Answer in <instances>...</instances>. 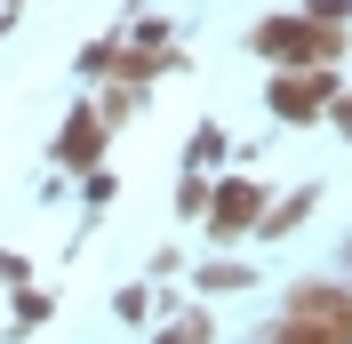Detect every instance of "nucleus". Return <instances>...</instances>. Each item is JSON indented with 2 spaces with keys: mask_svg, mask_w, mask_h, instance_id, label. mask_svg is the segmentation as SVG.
<instances>
[{
  "mask_svg": "<svg viewBox=\"0 0 352 344\" xmlns=\"http://www.w3.org/2000/svg\"><path fill=\"white\" fill-rule=\"evenodd\" d=\"M280 344H352V297H336L329 280H305V288L288 297Z\"/></svg>",
  "mask_w": 352,
  "mask_h": 344,
  "instance_id": "f257e3e1",
  "label": "nucleus"
},
{
  "mask_svg": "<svg viewBox=\"0 0 352 344\" xmlns=\"http://www.w3.org/2000/svg\"><path fill=\"white\" fill-rule=\"evenodd\" d=\"M329 96H336V65H305L288 80H272V112L280 120H312V112H329Z\"/></svg>",
  "mask_w": 352,
  "mask_h": 344,
  "instance_id": "f03ea898",
  "label": "nucleus"
},
{
  "mask_svg": "<svg viewBox=\"0 0 352 344\" xmlns=\"http://www.w3.org/2000/svg\"><path fill=\"white\" fill-rule=\"evenodd\" d=\"M256 216H264V193L248 184V176L208 184V233H241V224H256Z\"/></svg>",
  "mask_w": 352,
  "mask_h": 344,
  "instance_id": "7ed1b4c3",
  "label": "nucleus"
},
{
  "mask_svg": "<svg viewBox=\"0 0 352 344\" xmlns=\"http://www.w3.org/2000/svg\"><path fill=\"white\" fill-rule=\"evenodd\" d=\"M104 120H96V112H72L65 120V136H56V160H65V169H96V160H104Z\"/></svg>",
  "mask_w": 352,
  "mask_h": 344,
  "instance_id": "20e7f679",
  "label": "nucleus"
},
{
  "mask_svg": "<svg viewBox=\"0 0 352 344\" xmlns=\"http://www.w3.org/2000/svg\"><path fill=\"white\" fill-rule=\"evenodd\" d=\"M248 48H256V56H296V65H312V24L305 17H272V24L248 32Z\"/></svg>",
  "mask_w": 352,
  "mask_h": 344,
  "instance_id": "39448f33",
  "label": "nucleus"
},
{
  "mask_svg": "<svg viewBox=\"0 0 352 344\" xmlns=\"http://www.w3.org/2000/svg\"><path fill=\"white\" fill-rule=\"evenodd\" d=\"M312 193H320V184H296L280 208H264V216H256V233H264V240H288V233H296V224L312 216Z\"/></svg>",
  "mask_w": 352,
  "mask_h": 344,
  "instance_id": "423d86ee",
  "label": "nucleus"
},
{
  "mask_svg": "<svg viewBox=\"0 0 352 344\" xmlns=\"http://www.w3.org/2000/svg\"><path fill=\"white\" fill-rule=\"evenodd\" d=\"M112 312H120V321H153V288H144V280H136V288H120V297H112Z\"/></svg>",
  "mask_w": 352,
  "mask_h": 344,
  "instance_id": "0eeeda50",
  "label": "nucleus"
},
{
  "mask_svg": "<svg viewBox=\"0 0 352 344\" xmlns=\"http://www.w3.org/2000/svg\"><path fill=\"white\" fill-rule=\"evenodd\" d=\"M200 208H208V176L184 169V184H176V216H200Z\"/></svg>",
  "mask_w": 352,
  "mask_h": 344,
  "instance_id": "6e6552de",
  "label": "nucleus"
},
{
  "mask_svg": "<svg viewBox=\"0 0 352 344\" xmlns=\"http://www.w3.org/2000/svg\"><path fill=\"white\" fill-rule=\"evenodd\" d=\"M208 160H224V129H200L192 144H184V169H208Z\"/></svg>",
  "mask_w": 352,
  "mask_h": 344,
  "instance_id": "1a4fd4ad",
  "label": "nucleus"
},
{
  "mask_svg": "<svg viewBox=\"0 0 352 344\" xmlns=\"http://www.w3.org/2000/svg\"><path fill=\"white\" fill-rule=\"evenodd\" d=\"M200 288H248V264H200Z\"/></svg>",
  "mask_w": 352,
  "mask_h": 344,
  "instance_id": "9d476101",
  "label": "nucleus"
},
{
  "mask_svg": "<svg viewBox=\"0 0 352 344\" xmlns=\"http://www.w3.org/2000/svg\"><path fill=\"white\" fill-rule=\"evenodd\" d=\"M112 56H120L112 41H88V48H80V72H88V80H104V72H112Z\"/></svg>",
  "mask_w": 352,
  "mask_h": 344,
  "instance_id": "9b49d317",
  "label": "nucleus"
},
{
  "mask_svg": "<svg viewBox=\"0 0 352 344\" xmlns=\"http://www.w3.org/2000/svg\"><path fill=\"white\" fill-rule=\"evenodd\" d=\"M160 344H208V312H184V321H176Z\"/></svg>",
  "mask_w": 352,
  "mask_h": 344,
  "instance_id": "f8f14e48",
  "label": "nucleus"
},
{
  "mask_svg": "<svg viewBox=\"0 0 352 344\" xmlns=\"http://www.w3.org/2000/svg\"><path fill=\"white\" fill-rule=\"evenodd\" d=\"M41 321H48V297H24V304H16V321H8V328H16V336H32Z\"/></svg>",
  "mask_w": 352,
  "mask_h": 344,
  "instance_id": "ddd939ff",
  "label": "nucleus"
},
{
  "mask_svg": "<svg viewBox=\"0 0 352 344\" xmlns=\"http://www.w3.org/2000/svg\"><path fill=\"white\" fill-rule=\"evenodd\" d=\"M0 280H24V257H16V248H0Z\"/></svg>",
  "mask_w": 352,
  "mask_h": 344,
  "instance_id": "4468645a",
  "label": "nucleus"
},
{
  "mask_svg": "<svg viewBox=\"0 0 352 344\" xmlns=\"http://www.w3.org/2000/svg\"><path fill=\"white\" fill-rule=\"evenodd\" d=\"M336 129H344V136H352V96H344V105H336Z\"/></svg>",
  "mask_w": 352,
  "mask_h": 344,
  "instance_id": "2eb2a0df",
  "label": "nucleus"
}]
</instances>
